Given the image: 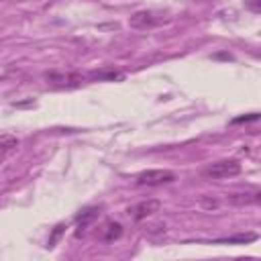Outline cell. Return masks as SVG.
Listing matches in <instances>:
<instances>
[{
  "label": "cell",
  "instance_id": "1",
  "mask_svg": "<svg viewBox=\"0 0 261 261\" xmlns=\"http://www.w3.org/2000/svg\"><path fill=\"white\" fill-rule=\"evenodd\" d=\"M169 20H171V16L165 12H159V10H137L135 14L128 16V27L145 31V29H155Z\"/></svg>",
  "mask_w": 261,
  "mask_h": 261
},
{
  "label": "cell",
  "instance_id": "2",
  "mask_svg": "<svg viewBox=\"0 0 261 261\" xmlns=\"http://www.w3.org/2000/svg\"><path fill=\"white\" fill-rule=\"evenodd\" d=\"M239 173H241V163L237 159H220V161L210 163L204 169V175L212 177V179H226V177H234Z\"/></svg>",
  "mask_w": 261,
  "mask_h": 261
},
{
  "label": "cell",
  "instance_id": "3",
  "mask_svg": "<svg viewBox=\"0 0 261 261\" xmlns=\"http://www.w3.org/2000/svg\"><path fill=\"white\" fill-rule=\"evenodd\" d=\"M175 181V173L171 169H147L141 171L135 179L137 186H163Z\"/></svg>",
  "mask_w": 261,
  "mask_h": 261
},
{
  "label": "cell",
  "instance_id": "4",
  "mask_svg": "<svg viewBox=\"0 0 261 261\" xmlns=\"http://www.w3.org/2000/svg\"><path fill=\"white\" fill-rule=\"evenodd\" d=\"M45 80H47V84L51 88H75V86H80L84 82V75L71 73V71H67V73H63V71H49L45 75Z\"/></svg>",
  "mask_w": 261,
  "mask_h": 261
},
{
  "label": "cell",
  "instance_id": "5",
  "mask_svg": "<svg viewBox=\"0 0 261 261\" xmlns=\"http://www.w3.org/2000/svg\"><path fill=\"white\" fill-rule=\"evenodd\" d=\"M161 210V202L159 200H155V198H149V200H143V202H139V204H135V206H130L126 212H128V216L133 218V220H145V218H149V216H153V214H157Z\"/></svg>",
  "mask_w": 261,
  "mask_h": 261
},
{
  "label": "cell",
  "instance_id": "6",
  "mask_svg": "<svg viewBox=\"0 0 261 261\" xmlns=\"http://www.w3.org/2000/svg\"><path fill=\"white\" fill-rule=\"evenodd\" d=\"M120 237H122V224H120V222H114V220L104 222V224L98 228V234H96V239H98L100 243H114V241H118Z\"/></svg>",
  "mask_w": 261,
  "mask_h": 261
},
{
  "label": "cell",
  "instance_id": "7",
  "mask_svg": "<svg viewBox=\"0 0 261 261\" xmlns=\"http://www.w3.org/2000/svg\"><path fill=\"white\" fill-rule=\"evenodd\" d=\"M98 216H100V206H90V208L82 210V212H80V216H77V220H75L77 234H82L90 224H94V222L98 220Z\"/></svg>",
  "mask_w": 261,
  "mask_h": 261
},
{
  "label": "cell",
  "instance_id": "8",
  "mask_svg": "<svg viewBox=\"0 0 261 261\" xmlns=\"http://www.w3.org/2000/svg\"><path fill=\"white\" fill-rule=\"evenodd\" d=\"M18 147V139L10 133H0V163Z\"/></svg>",
  "mask_w": 261,
  "mask_h": 261
},
{
  "label": "cell",
  "instance_id": "9",
  "mask_svg": "<svg viewBox=\"0 0 261 261\" xmlns=\"http://www.w3.org/2000/svg\"><path fill=\"white\" fill-rule=\"evenodd\" d=\"M228 200H230L232 204H237V206H245V204L257 202L259 196H257V194H232V196H228Z\"/></svg>",
  "mask_w": 261,
  "mask_h": 261
},
{
  "label": "cell",
  "instance_id": "10",
  "mask_svg": "<svg viewBox=\"0 0 261 261\" xmlns=\"http://www.w3.org/2000/svg\"><path fill=\"white\" fill-rule=\"evenodd\" d=\"M63 230H65V224H57V226L53 228V232H51V237H49V241H47V247H49V249L55 247V243L59 241V237L63 234Z\"/></svg>",
  "mask_w": 261,
  "mask_h": 261
},
{
  "label": "cell",
  "instance_id": "11",
  "mask_svg": "<svg viewBox=\"0 0 261 261\" xmlns=\"http://www.w3.org/2000/svg\"><path fill=\"white\" fill-rule=\"evenodd\" d=\"M247 120H257V112H253L251 116H241V118H234V122H247Z\"/></svg>",
  "mask_w": 261,
  "mask_h": 261
},
{
  "label": "cell",
  "instance_id": "12",
  "mask_svg": "<svg viewBox=\"0 0 261 261\" xmlns=\"http://www.w3.org/2000/svg\"><path fill=\"white\" fill-rule=\"evenodd\" d=\"M0 2H2V0H0Z\"/></svg>",
  "mask_w": 261,
  "mask_h": 261
}]
</instances>
